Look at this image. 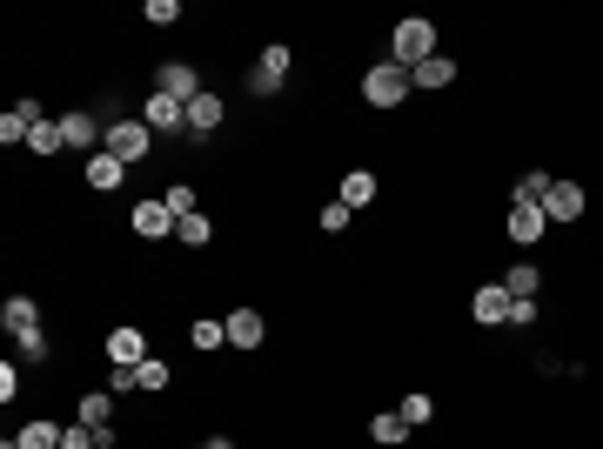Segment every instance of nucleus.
Instances as JSON below:
<instances>
[{
  "mask_svg": "<svg viewBox=\"0 0 603 449\" xmlns=\"http://www.w3.org/2000/svg\"><path fill=\"white\" fill-rule=\"evenodd\" d=\"M436 54H443V41H436V21H423V14L396 21V34H389V61H402V68H423V61H436Z\"/></svg>",
  "mask_w": 603,
  "mask_h": 449,
  "instance_id": "1",
  "label": "nucleus"
},
{
  "mask_svg": "<svg viewBox=\"0 0 603 449\" xmlns=\"http://www.w3.org/2000/svg\"><path fill=\"white\" fill-rule=\"evenodd\" d=\"M409 94H416V74L402 68V61H376V68L362 74V101L369 108H402Z\"/></svg>",
  "mask_w": 603,
  "mask_h": 449,
  "instance_id": "2",
  "label": "nucleus"
},
{
  "mask_svg": "<svg viewBox=\"0 0 603 449\" xmlns=\"http://www.w3.org/2000/svg\"><path fill=\"white\" fill-rule=\"evenodd\" d=\"M101 148H108L114 161H128V168H134V161H148V148H155V128H148L141 114H134V121H114Z\"/></svg>",
  "mask_w": 603,
  "mask_h": 449,
  "instance_id": "3",
  "label": "nucleus"
},
{
  "mask_svg": "<svg viewBox=\"0 0 603 449\" xmlns=\"http://www.w3.org/2000/svg\"><path fill=\"white\" fill-rule=\"evenodd\" d=\"M141 121H148V128H155V135H188V101H175V94H148V101H141Z\"/></svg>",
  "mask_w": 603,
  "mask_h": 449,
  "instance_id": "4",
  "label": "nucleus"
},
{
  "mask_svg": "<svg viewBox=\"0 0 603 449\" xmlns=\"http://www.w3.org/2000/svg\"><path fill=\"white\" fill-rule=\"evenodd\" d=\"M128 228L141 235V242H168V235H175V208L161 202V195H148V202H134Z\"/></svg>",
  "mask_w": 603,
  "mask_h": 449,
  "instance_id": "5",
  "label": "nucleus"
},
{
  "mask_svg": "<svg viewBox=\"0 0 603 449\" xmlns=\"http://www.w3.org/2000/svg\"><path fill=\"white\" fill-rule=\"evenodd\" d=\"M469 322H476V329H496V322H510V289H503V282H483V289L469 295Z\"/></svg>",
  "mask_w": 603,
  "mask_h": 449,
  "instance_id": "6",
  "label": "nucleus"
},
{
  "mask_svg": "<svg viewBox=\"0 0 603 449\" xmlns=\"http://www.w3.org/2000/svg\"><path fill=\"white\" fill-rule=\"evenodd\" d=\"M543 215H550V222H583V215H590V195H583V181H563V175H557V188H550Z\"/></svg>",
  "mask_w": 603,
  "mask_h": 449,
  "instance_id": "7",
  "label": "nucleus"
},
{
  "mask_svg": "<svg viewBox=\"0 0 603 449\" xmlns=\"http://www.w3.org/2000/svg\"><path fill=\"white\" fill-rule=\"evenodd\" d=\"M503 228H510L516 248H536L543 235H550V215H543V208H530V202H510V222H503Z\"/></svg>",
  "mask_w": 603,
  "mask_h": 449,
  "instance_id": "8",
  "label": "nucleus"
},
{
  "mask_svg": "<svg viewBox=\"0 0 603 449\" xmlns=\"http://www.w3.org/2000/svg\"><path fill=\"white\" fill-rule=\"evenodd\" d=\"M268 315L262 309H228V349H262Z\"/></svg>",
  "mask_w": 603,
  "mask_h": 449,
  "instance_id": "9",
  "label": "nucleus"
},
{
  "mask_svg": "<svg viewBox=\"0 0 603 449\" xmlns=\"http://www.w3.org/2000/svg\"><path fill=\"white\" fill-rule=\"evenodd\" d=\"M108 362H121V369H141V362H148V336H141L134 322H121V329L108 336Z\"/></svg>",
  "mask_w": 603,
  "mask_h": 449,
  "instance_id": "10",
  "label": "nucleus"
},
{
  "mask_svg": "<svg viewBox=\"0 0 603 449\" xmlns=\"http://www.w3.org/2000/svg\"><path fill=\"white\" fill-rule=\"evenodd\" d=\"M222 94H208V88H201L195 94V101H188V135H195V141H208V135H215V128H222Z\"/></svg>",
  "mask_w": 603,
  "mask_h": 449,
  "instance_id": "11",
  "label": "nucleus"
},
{
  "mask_svg": "<svg viewBox=\"0 0 603 449\" xmlns=\"http://www.w3.org/2000/svg\"><path fill=\"white\" fill-rule=\"evenodd\" d=\"M0 322H7V336H41V302L34 295H7Z\"/></svg>",
  "mask_w": 603,
  "mask_h": 449,
  "instance_id": "12",
  "label": "nucleus"
},
{
  "mask_svg": "<svg viewBox=\"0 0 603 449\" xmlns=\"http://www.w3.org/2000/svg\"><path fill=\"white\" fill-rule=\"evenodd\" d=\"M155 88L175 94V101H195V94H201V74L188 68V61H168V68H155Z\"/></svg>",
  "mask_w": 603,
  "mask_h": 449,
  "instance_id": "13",
  "label": "nucleus"
},
{
  "mask_svg": "<svg viewBox=\"0 0 603 449\" xmlns=\"http://www.w3.org/2000/svg\"><path fill=\"white\" fill-rule=\"evenodd\" d=\"M121 181H128V161H114L108 148H101V155H88V188H94V195H114Z\"/></svg>",
  "mask_w": 603,
  "mask_h": 449,
  "instance_id": "14",
  "label": "nucleus"
},
{
  "mask_svg": "<svg viewBox=\"0 0 603 449\" xmlns=\"http://www.w3.org/2000/svg\"><path fill=\"white\" fill-rule=\"evenodd\" d=\"M61 128H67V148H94V155H101V141H108V128H101V121H94V114H61Z\"/></svg>",
  "mask_w": 603,
  "mask_h": 449,
  "instance_id": "15",
  "label": "nucleus"
},
{
  "mask_svg": "<svg viewBox=\"0 0 603 449\" xmlns=\"http://www.w3.org/2000/svg\"><path fill=\"white\" fill-rule=\"evenodd\" d=\"M335 202H342V208H369V202H376V175H369V168H349Z\"/></svg>",
  "mask_w": 603,
  "mask_h": 449,
  "instance_id": "16",
  "label": "nucleus"
},
{
  "mask_svg": "<svg viewBox=\"0 0 603 449\" xmlns=\"http://www.w3.org/2000/svg\"><path fill=\"white\" fill-rule=\"evenodd\" d=\"M74 423L108 429V423H114V396H108V389H88V396H81V409H74Z\"/></svg>",
  "mask_w": 603,
  "mask_h": 449,
  "instance_id": "17",
  "label": "nucleus"
},
{
  "mask_svg": "<svg viewBox=\"0 0 603 449\" xmlns=\"http://www.w3.org/2000/svg\"><path fill=\"white\" fill-rule=\"evenodd\" d=\"M369 443H382V449H402V443H409V423H402L396 409H382V416H369Z\"/></svg>",
  "mask_w": 603,
  "mask_h": 449,
  "instance_id": "18",
  "label": "nucleus"
},
{
  "mask_svg": "<svg viewBox=\"0 0 603 449\" xmlns=\"http://www.w3.org/2000/svg\"><path fill=\"white\" fill-rule=\"evenodd\" d=\"M503 289H510L516 302H536V295H543V269H536V262H516V269L503 275Z\"/></svg>",
  "mask_w": 603,
  "mask_h": 449,
  "instance_id": "19",
  "label": "nucleus"
},
{
  "mask_svg": "<svg viewBox=\"0 0 603 449\" xmlns=\"http://www.w3.org/2000/svg\"><path fill=\"white\" fill-rule=\"evenodd\" d=\"M409 74H416V88H423V94H443L449 81H456V61L436 54V61H423V68H409Z\"/></svg>",
  "mask_w": 603,
  "mask_h": 449,
  "instance_id": "20",
  "label": "nucleus"
},
{
  "mask_svg": "<svg viewBox=\"0 0 603 449\" xmlns=\"http://www.w3.org/2000/svg\"><path fill=\"white\" fill-rule=\"evenodd\" d=\"M550 188H557V175H550V168H530V175L516 181V195H510V202H530V208H543V202H550Z\"/></svg>",
  "mask_w": 603,
  "mask_h": 449,
  "instance_id": "21",
  "label": "nucleus"
},
{
  "mask_svg": "<svg viewBox=\"0 0 603 449\" xmlns=\"http://www.w3.org/2000/svg\"><path fill=\"white\" fill-rule=\"evenodd\" d=\"M61 148H67V128H61V121H41V128L27 135V155H41V161H54Z\"/></svg>",
  "mask_w": 603,
  "mask_h": 449,
  "instance_id": "22",
  "label": "nucleus"
},
{
  "mask_svg": "<svg viewBox=\"0 0 603 449\" xmlns=\"http://www.w3.org/2000/svg\"><path fill=\"white\" fill-rule=\"evenodd\" d=\"M21 449H61V423H47V416H34V423H21V436H14Z\"/></svg>",
  "mask_w": 603,
  "mask_h": 449,
  "instance_id": "23",
  "label": "nucleus"
},
{
  "mask_svg": "<svg viewBox=\"0 0 603 449\" xmlns=\"http://www.w3.org/2000/svg\"><path fill=\"white\" fill-rule=\"evenodd\" d=\"M188 342H195L201 356H215V349H228V322H215V315H201L195 329H188Z\"/></svg>",
  "mask_w": 603,
  "mask_h": 449,
  "instance_id": "24",
  "label": "nucleus"
},
{
  "mask_svg": "<svg viewBox=\"0 0 603 449\" xmlns=\"http://www.w3.org/2000/svg\"><path fill=\"white\" fill-rule=\"evenodd\" d=\"M175 242L181 248H208V242H215V222H208V215H181V222H175Z\"/></svg>",
  "mask_w": 603,
  "mask_h": 449,
  "instance_id": "25",
  "label": "nucleus"
},
{
  "mask_svg": "<svg viewBox=\"0 0 603 449\" xmlns=\"http://www.w3.org/2000/svg\"><path fill=\"white\" fill-rule=\"evenodd\" d=\"M396 416H402V423H409V429H423L429 416H436V396H423V389H409V396H402V403H396Z\"/></svg>",
  "mask_w": 603,
  "mask_h": 449,
  "instance_id": "26",
  "label": "nucleus"
},
{
  "mask_svg": "<svg viewBox=\"0 0 603 449\" xmlns=\"http://www.w3.org/2000/svg\"><path fill=\"white\" fill-rule=\"evenodd\" d=\"M255 68H262V74H275V81H289L295 54H289V47H282V41H268V47H262V61H255Z\"/></svg>",
  "mask_w": 603,
  "mask_h": 449,
  "instance_id": "27",
  "label": "nucleus"
},
{
  "mask_svg": "<svg viewBox=\"0 0 603 449\" xmlns=\"http://www.w3.org/2000/svg\"><path fill=\"white\" fill-rule=\"evenodd\" d=\"M168 382H175V369H168L161 356H148V362H141V396H161Z\"/></svg>",
  "mask_w": 603,
  "mask_h": 449,
  "instance_id": "28",
  "label": "nucleus"
},
{
  "mask_svg": "<svg viewBox=\"0 0 603 449\" xmlns=\"http://www.w3.org/2000/svg\"><path fill=\"white\" fill-rule=\"evenodd\" d=\"M101 389H108L114 403H121V396H141V369H121V362H114V369H108V382H101Z\"/></svg>",
  "mask_w": 603,
  "mask_h": 449,
  "instance_id": "29",
  "label": "nucleus"
},
{
  "mask_svg": "<svg viewBox=\"0 0 603 449\" xmlns=\"http://www.w3.org/2000/svg\"><path fill=\"white\" fill-rule=\"evenodd\" d=\"M161 202L175 208V222H181V215H201V208H195V188H188V181H168V188H161Z\"/></svg>",
  "mask_w": 603,
  "mask_h": 449,
  "instance_id": "30",
  "label": "nucleus"
},
{
  "mask_svg": "<svg viewBox=\"0 0 603 449\" xmlns=\"http://www.w3.org/2000/svg\"><path fill=\"white\" fill-rule=\"evenodd\" d=\"M349 215H356V208H342V202H322V215H315V222H322V235H342V228H349Z\"/></svg>",
  "mask_w": 603,
  "mask_h": 449,
  "instance_id": "31",
  "label": "nucleus"
},
{
  "mask_svg": "<svg viewBox=\"0 0 603 449\" xmlns=\"http://www.w3.org/2000/svg\"><path fill=\"white\" fill-rule=\"evenodd\" d=\"M61 449H101V436H94L88 423H67L61 429Z\"/></svg>",
  "mask_w": 603,
  "mask_h": 449,
  "instance_id": "32",
  "label": "nucleus"
},
{
  "mask_svg": "<svg viewBox=\"0 0 603 449\" xmlns=\"http://www.w3.org/2000/svg\"><path fill=\"white\" fill-rule=\"evenodd\" d=\"M181 21V0H148V27H175Z\"/></svg>",
  "mask_w": 603,
  "mask_h": 449,
  "instance_id": "33",
  "label": "nucleus"
},
{
  "mask_svg": "<svg viewBox=\"0 0 603 449\" xmlns=\"http://www.w3.org/2000/svg\"><path fill=\"white\" fill-rule=\"evenodd\" d=\"M536 315H543V302H516L510 295V329H536Z\"/></svg>",
  "mask_w": 603,
  "mask_h": 449,
  "instance_id": "34",
  "label": "nucleus"
},
{
  "mask_svg": "<svg viewBox=\"0 0 603 449\" xmlns=\"http://www.w3.org/2000/svg\"><path fill=\"white\" fill-rule=\"evenodd\" d=\"M14 396H21V369H14V362H0V403H14Z\"/></svg>",
  "mask_w": 603,
  "mask_h": 449,
  "instance_id": "35",
  "label": "nucleus"
},
{
  "mask_svg": "<svg viewBox=\"0 0 603 449\" xmlns=\"http://www.w3.org/2000/svg\"><path fill=\"white\" fill-rule=\"evenodd\" d=\"M14 349H21L27 362H47V336H14Z\"/></svg>",
  "mask_w": 603,
  "mask_h": 449,
  "instance_id": "36",
  "label": "nucleus"
},
{
  "mask_svg": "<svg viewBox=\"0 0 603 449\" xmlns=\"http://www.w3.org/2000/svg\"><path fill=\"white\" fill-rule=\"evenodd\" d=\"M248 94H262V101H268V94H282V81H275V74H262V68H255V74H248Z\"/></svg>",
  "mask_w": 603,
  "mask_h": 449,
  "instance_id": "37",
  "label": "nucleus"
},
{
  "mask_svg": "<svg viewBox=\"0 0 603 449\" xmlns=\"http://www.w3.org/2000/svg\"><path fill=\"white\" fill-rule=\"evenodd\" d=\"M195 449H222V436H208V443H195Z\"/></svg>",
  "mask_w": 603,
  "mask_h": 449,
  "instance_id": "38",
  "label": "nucleus"
},
{
  "mask_svg": "<svg viewBox=\"0 0 603 449\" xmlns=\"http://www.w3.org/2000/svg\"><path fill=\"white\" fill-rule=\"evenodd\" d=\"M222 449H235V443H228V436H222Z\"/></svg>",
  "mask_w": 603,
  "mask_h": 449,
  "instance_id": "39",
  "label": "nucleus"
},
{
  "mask_svg": "<svg viewBox=\"0 0 603 449\" xmlns=\"http://www.w3.org/2000/svg\"><path fill=\"white\" fill-rule=\"evenodd\" d=\"M7 449H21V443H7Z\"/></svg>",
  "mask_w": 603,
  "mask_h": 449,
  "instance_id": "40",
  "label": "nucleus"
}]
</instances>
